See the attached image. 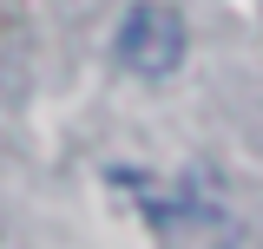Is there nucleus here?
Here are the masks:
<instances>
[{"mask_svg": "<svg viewBox=\"0 0 263 249\" xmlns=\"http://www.w3.org/2000/svg\"><path fill=\"white\" fill-rule=\"evenodd\" d=\"M178 59H184V20L158 0H138L119 20V66H132L138 79H164Z\"/></svg>", "mask_w": 263, "mask_h": 249, "instance_id": "f257e3e1", "label": "nucleus"}]
</instances>
